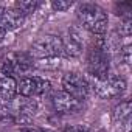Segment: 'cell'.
I'll use <instances>...</instances> for the list:
<instances>
[{"label": "cell", "mask_w": 132, "mask_h": 132, "mask_svg": "<svg viewBox=\"0 0 132 132\" xmlns=\"http://www.w3.org/2000/svg\"><path fill=\"white\" fill-rule=\"evenodd\" d=\"M62 132H90L87 126H82V124H76V126H67Z\"/></svg>", "instance_id": "15"}, {"label": "cell", "mask_w": 132, "mask_h": 132, "mask_svg": "<svg viewBox=\"0 0 132 132\" xmlns=\"http://www.w3.org/2000/svg\"><path fill=\"white\" fill-rule=\"evenodd\" d=\"M51 104L57 113H73V112L79 110V107H81L79 101H76L73 96L65 93L64 90L54 92L51 95Z\"/></svg>", "instance_id": "7"}, {"label": "cell", "mask_w": 132, "mask_h": 132, "mask_svg": "<svg viewBox=\"0 0 132 132\" xmlns=\"http://www.w3.org/2000/svg\"><path fill=\"white\" fill-rule=\"evenodd\" d=\"M17 95V81L14 76H0V101L11 103Z\"/></svg>", "instance_id": "10"}, {"label": "cell", "mask_w": 132, "mask_h": 132, "mask_svg": "<svg viewBox=\"0 0 132 132\" xmlns=\"http://www.w3.org/2000/svg\"><path fill=\"white\" fill-rule=\"evenodd\" d=\"M82 53V39L81 33L76 28H70L67 37L62 39V54L69 57H78Z\"/></svg>", "instance_id": "8"}, {"label": "cell", "mask_w": 132, "mask_h": 132, "mask_svg": "<svg viewBox=\"0 0 132 132\" xmlns=\"http://www.w3.org/2000/svg\"><path fill=\"white\" fill-rule=\"evenodd\" d=\"M39 2L37 0H22V2H17L16 5H14V8L17 10V11H20L23 16H27V14H30V13H34L37 8H39Z\"/></svg>", "instance_id": "12"}, {"label": "cell", "mask_w": 132, "mask_h": 132, "mask_svg": "<svg viewBox=\"0 0 132 132\" xmlns=\"http://www.w3.org/2000/svg\"><path fill=\"white\" fill-rule=\"evenodd\" d=\"M25 16L17 11L16 8H3L2 13H0V27H2L3 30L10 31V30H16L22 25Z\"/></svg>", "instance_id": "9"}, {"label": "cell", "mask_w": 132, "mask_h": 132, "mask_svg": "<svg viewBox=\"0 0 132 132\" xmlns=\"http://www.w3.org/2000/svg\"><path fill=\"white\" fill-rule=\"evenodd\" d=\"M5 34H6V30H3L2 27H0V42L3 40V37H5Z\"/></svg>", "instance_id": "17"}, {"label": "cell", "mask_w": 132, "mask_h": 132, "mask_svg": "<svg viewBox=\"0 0 132 132\" xmlns=\"http://www.w3.org/2000/svg\"><path fill=\"white\" fill-rule=\"evenodd\" d=\"M109 53L107 42L103 36H98L92 40L90 48L87 50V69L92 78L103 79L109 75Z\"/></svg>", "instance_id": "1"}, {"label": "cell", "mask_w": 132, "mask_h": 132, "mask_svg": "<svg viewBox=\"0 0 132 132\" xmlns=\"http://www.w3.org/2000/svg\"><path fill=\"white\" fill-rule=\"evenodd\" d=\"M62 90L81 103L82 100L87 98L89 90H90V84L81 73L69 72L62 76Z\"/></svg>", "instance_id": "5"}, {"label": "cell", "mask_w": 132, "mask_h": 132, "mask_svg": "<svg viewBox=\"0 0 132 132\" xmlns=\"http://www.w3.org/2000/svg\"><path fill=\"white\" fill-rule=\"evenodd\" d=\"M70 6H73L72 0H53L51 2V8L54 11H67L70 10Z\"/></svg>", "instance_id": "13"}, {"label": "cell", "mask_w": 132, "mask_h": 132, "mask_svg": "<svg viewBox=\"0 0 132 132\" xmlns=\"http://www.w3.org/2000/svg\"><path fill=\"white\" fill-rule=\"evenodd\" d=\"M113 118L120 123H124L129 127L130 123V101H123L113 109Z\"/></svg>", "instance_id": "11"}, {"label": "cell", "mask_w": 132, "mask_h": 132, "mask_svg": "<svg viewBox=\"0 0 132 132\" xmlns=\"http://www.w3.org/2000/svg\"><path fill=\"white\" fill-rule=\"evenodd\" d=\"M51 84L48 79H44L40 76H23L17 82V93L23 98H33V96H42L50 90Z\"/></svg>", "instance_id": "6"}, {"label": "cell", "mask_w": 132, "mask_h": 132, "mask_svg": "<svg viewBox=\"0 0 132 132\" xmlns=\"http://www.w3.org/2000/svg\"><path fill=\"white\" fill-rule=\"evenodd\" d=\"M130 51H132V50H130V45H129V44H126V45L121 47V50H120V57H121L123 62L127 64V65L130 64Z\"/></svg>", "instance_id": "14"}, {"label": "cell", "mask_w": 132, "mask_h": 132, "mask_svg": "<svg viewBox=\"0 0 132 132\" xmlns=\"http://www.w3.org/2000/svg\"><path fill=\"white\" fill-rule=\"evenodd\" d=\"M92 87L95 90V93L100 98L104 100H110V98H117L120 96L124 90H126V81L121 76H115V75H107L103 79H95L92 81Z\"/></svg>", "instance_id": "4"}, {"label": "cell", "mask_w": 132, "mask_h": 132, "mask_svg": "<svg viewBox=\"0 0 132 132\" xmlns=\"http://www.w3.org/2000/svg\"><path fill=\"white\" fill-rule=\"evenodd\" d=\"M78 17L81 25L89 30L92 34L95 36H103L107 31V25H109V19L106 11L96 5V3H90V2H84L78 5Z\"/></svg>", "instance_id": "2"}, {"label": "cell", "mask_w": 132, "mask_h": 132, "mask_svg": "<svg viewBox=\"0 0 132 132\" xmlns=\"http://www.w3.org/2000/svg\"><path fill=\"white\" fill-rule=\"evenodd\" d=\"M25 132H48V130H45L42 127H27Z\"/></svg>", "instance_id": "16"}, {"label": "cell", "mask_w": 132, "mask_h": 132, "mask_svg": "<svg viewBox=\"0 0 132 132\" xmlns=\"http://www.w3.org/2000/svg\"><path fill=\"white\" fill-rule=\"evenodd\" d=\"M62 54V39L54 34H45L36 39L30 48V56L36 59H50Z\"/></svg>", "instance_id": "3"}]
</instances>
